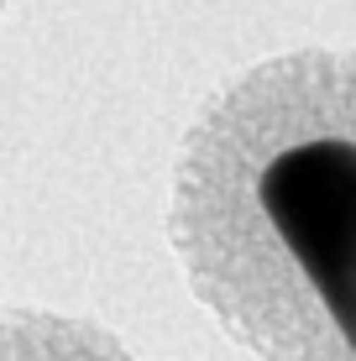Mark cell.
<instances>
[{
	"mask_svg": "<svg viewBox=\"0 0 356 361\" xmlns=\"http://www.w3.org/2000/svg\"><path fill=\"white\" fill-rule=\"evenodd\" d=\"M0 361H142L110 325L21 304L0 314Z\"/></svg>",
	"mask_w": 356,
	"mask_h": 361,
	"instance_id": "2",
	"label": "cell"
},
{
	"mask_svg": "<svg viewBox=\"0 0 356 361\" xmlns=\"http://www.w3.org/2000/svg\"><path fill=\"white\" fill-rule=\"evenodd\" d=\"M0 11H6V0H0Z\"/></svg>",
	"mask_w": 356,
	"mask_h": 361,
	"instance_id": "3",
	"label": "cell"
},
{
	"mask_svg": "<svg viewBox=\"0 0 356 361\" xmlns=\"http://www.w3.org/2000/svg\"><path fill=\"white\" fill-rule=\"evenodd\" d=\"M168 246L247 356L356 361V47L273 53L194 110Z\"/></svg>",
	"mask_w": 356,
	"mask_h": 361,
	"instance_id": "1",
	"label": "cell"
}]
</instances>
